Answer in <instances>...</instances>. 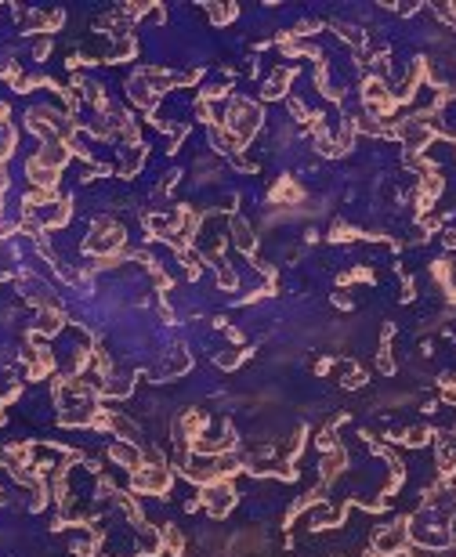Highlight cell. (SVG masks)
Instances as JSON below:
<instances>
[{"instance_id": "obj_1", "label": "cell", "mask_w": 456, "mask_h": 557, "mask_svg": "<svg viewBox=\"0 0 456 557\" xmlns=\"http://www.w3.org/2000/svg\"><path fill=\"white\" fill-rule=\"evenodd\" d=\"M131 485L134 492H145V496H167L171 492V463H141L138 470H131Z\"/></svg>"}, {"instance_id": "obj_2", "label": "cell", "mask_w": 456, "mask_h": 557, "mask_svg": "<svg viewBox=\"0 0 456 557\" xmlns=\"http://www.w3.org/2000/svg\"><path fill=\"white\" fill-rule=\"evenodd\" d=\"M123 250V228L109 218H101L91 225L87 232V253H98V257H113Z\"/></svg>"}, {"instance_id": "obj_3", "label": "cell", "mask_w": 456, "mask_h": 557, "mask_svg": "<svg viewBox=\"0 0 456 557\" xmlns=\"http://www.w3.org/2000/svg\"><path fill=\"white\" fill-rule=\"evenodd\" d=\"M377 554H384V557H395V554H402V550H409V528H406V518H399V521H391V525H384V528H373V543H369Z\"/></svg>"}, {"instance_id": "obj_4", "label": "cell", "mask_w": 456, "mask_h": 557, "mask_svg": "<svg viewBox=\"0 0 456 557\" xmlns=\"http://www.w3.org/2000/svg\"><path fill=\"white\" fill-rule=\"evenodd\" d=\"M199 500H203L211 518H225V514L236 507V488H232V481H211V485L199 488Z\"/></svg>"}, {"instance_id": "obj_5", "label": "cell", "mask_w": 456, "mask_h": 557, "mask_svg": "<svg viewBox=\"0 0 456 557\" xmlns=\"http://www.w3.org/2000/svg\"><path fill=\"white\" fill-rule=\"evenodd\" d=\"M109 460L120 463L123 470H138V467H141V445L113 438V445H109Z\"/></svg>"}, {"instance_id": "obj_6", "label": "cell", "mask_w": 456, "mask_h": 557, "mask_svg": "<svg viewBox=\"0 0 456 557\" xmlns=\"http://www.w3.org/2000/svg\"><path fill=\"white\" fill-rule=\"evenodd\" d=\"M348 467V453L344 449H334V453H322V463H319V474H322V481L329 485V481H337L341 478V470Z\"/></svg>"}, {"instance_id": "obj_7", "label": "cell", "mask_w": 456, "mask_h": 557, "mask_svg": "<svg viewBox=\"0 0 456 557\" xmlns=\"http://www.w3.org/2000/svg\"><path fill=\"white\" fill-rule=\"evenodd\" d=\"M159 540H163V550H171L174 557H181V550H185V535H181V528L178 525H163L159 528Z\"/></svg>"}, {"instance_id": "obj_8", "label": "cell", "mask_w": 456, "mask_h": 557, "mask_svg": "<svg viewBox=\"0 0 456 557\" xmlns=\"http://www.w3.org/2000/svg\"><path fill=\"white\" fill-rule=\"evenodd\" d=\"M138 550H141V557H156V554L163 550L159 528H141V532H138Z\"/></svg>"}, {"instance_id": "obj_9", "label": "cell", "mask_w": 456, "mask_h": 557, "mask_svg": "<svg viewBox=\"0 0 456 557\" xmlns=\"http://www.w3.org/2000/svg\"><path fill=\"white\" fill-rule=\"evenodd\" d=\"M427 442H434V431L431 427H409V431H402V445H409V449H424Z\"/></svg>"}, {"instance_id": "obj_10", "label": "cell", "mask_w": 456, "mask_h": 557, "mask_svg": "<svg viewBox=\"0 0 456 557\" xmlns=\"http://www.w3.org/2000/svg\"><path fill=\"white\" fill-rule=\"evenodd\" d=\"M272 203H301V188L290 181V178H283V181L272 188Z\"/></svg>"}, {"instance_id": "obj_11", "label": "cell", "mask_w": 456, "mask_h": 557, "mask_svg": "<svg viewBox=\"0 0 456 557\" xmlns=\"http://www.w3.org/2000/svg\"><path fill=\"white\" fill-rule=\"evenodd\" d=\"M232 232H236V246L250 253V250H254V232H250V225L239 221V218H232Z\"/></svg>"}, {"instance_id": "obj_12", "label": "cell", "mask_w": 456, "mask_h": 557, "mask_svg": "<svg viewBox=\"0 0 456 557\" xmlns=\"http://www.w3.org/2000/svg\"><path fill=\"white\" fill-rule=\"evenodd\" d=\"M286 83H290V73H286V69H279L272 80L264 83V98H279V94L286 91Z\"/></svg>"}, {"instance_id": "obj_13", "label": "cell", "mask_w": 456, "mask_h": 557, "mask_svg": "<svg viewBox=\"0 0 456 557\" xmlns=\"http://www.w3.org/2000/svg\"><path fill=\"white\" fill-rule=\"evenodd\" d=\"M315 445H319V453H334V449H341L337 445V431H334V427H326V431L315 438Z\"/></svg>"}, {"instance_id": "obj_14", "label": "cell", "mask_w": 456, "mask_h": 557, "mask_svg": "<svg viewBox=\"0 0 456 557\" xmlns=\"http://www.w3.org/2000/svg\"><path fill=\"white\" fill-rule=\"evenodd\" d=\"M246 355H250V351H221V355H218V366H221V369H236Z\"/></svg>"}, {"instance_id": "obj_15", "label": "cell", "mask_w": 456, "mask_h": 557, "mask_svg": "<svg viewBox=\"0 0 456 557\" xmlns=\"http://www.w3.org/2000/svg\"><path fill=\"white\" fill-rule=\"evenodd\" d=\"M211 18H214V22H232V18H236V4H211Z\"/></svg>"}]
</instances>
